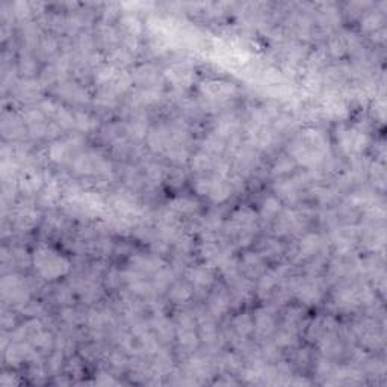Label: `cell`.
Returning a JSON list of instances; mask_svg holds the SVG:
<instances>
[{
    "label": "cell",
    "instance_id": "9a60e30c",
    "mask_svg": "<svg viewBox=\"0 0 387 387\" xmlns=\"http://www.w3.org/2000/svg\"><path fill=\"white\" fill-rule=\"evenodd\" d=\"M281 212V202L278 200L277 197L271 195L268 198H265L262 207H260V218L268 219V221H273L278 216V214Z\"/></svg>",
    "mask_w": 387,
    "mask_h": 387
},
{
    "label": "cell",
    "instance_id": "277c9868",
    "mask_svg": "<svg viewBox=\"0 0 387 387\" xmlns=\"http://www.w3.org/2000/svg\"><path fill=\"white\" fill-rule=\"evenodd\" d=\"M236 91L238 90L235 87V83L218 79L204 80L200 85L202 97L206 99V102L211 104H223L228 102L235 96Z\"/></svg>",
    "mask_w": 387,
    "mask_h": 387
},
{
    "label": "cell",
    "instance_id": "52a82bcc",
    "mask_svg": "<svg viewBox=\"0 0 387 387\" xmlns=\"http://www.w3.org/2000/svg\"><path fill=\"white\" fill-rule=\"evenodd\" d=\"M164 78L168 80L176 90L183 91L192 85V82L195 79V70L192 68L190 62H176V64L170 66L164 71Z\"/></svg>",
    "mask_w": 387,
    "mask_h": 387
},
{
    "label": "cell",
    "instance_id": "5b68a950",
    "mask_svg": "<svg viewBox=\"0 0 387 387\" xmlns=\"http://www.w3.org/2000/svg\"><path fill=\"white\" fill-rule=\"evenodd\" d=\"M338 141L343 153L348 156H359L368 147L369 137L357 128H340L338 129Z\"/></svg>",
    "mask_w": 387,
    "mask_h": 387
},
{
    "label": "cell",
    "instance_id": "4fadbf2b",
    "mask_svg": "<svg viewBox=\"0 0 387 387\" xmlns=\"http://www.w3.org/2000/svg\"><path fill=\"white\" fill-rule=\"evenodd\" d=\"M168 209L177 216H191L198 211V202L192 197H176L168 203Z\"/></svg>",
    "mask_w": 387,
    "mask_h": 387
},
{
    "label": "cell",
    "instance_id": "e0dca14e",
    "mask_svg": "<svg viewBox=\"0 0 387 387\" xmlns=\"http://www.w3.org/2000/svg\"><path fill=\"white\" fill-rule=\"evenodd\" d=\"M2 324H4V328H5V330H8V328H14L16 321H14V313H13V310H11V312H8L6 309L4 310Z\"/></svg>",
    "mask_w": 387,
    "mask_h": 387
},
{
    "label": "cell",
    "instance_id": "ba28073f",
    "mask_svg": "<svg viewBox=\"0 0 387 387\" xmlns=\"http://www.w3.org/2000/svg\"><path fill=\"white\" fill-rule=\"evenodd\" d=\"M254 331L257 339H268L277 330V315L274 306H264L253 315Z\"/></svg>",
    "mask_w": 387,
    "mask_h": 387
},
{
    "label": "cell",
    "instance_id": "6da1fadb",
    "mask_svg": "<svg viewBox=\"0 0 387 387\" xmlns=\"http://www.w3.org/2000/svg\"><path fill=\"white\" fill-rule=\"evenodd\" d=\"M328 153L330 145L327 137L324 132L313 128L301 130L289 147L290 158L295 164L306 166L307 170H317L318 166L326 164Z\"/></svg>",
    "mask_w": 387,
    "mask_h": 387
},
{
    "label": "cell",
    "instance_id": "7c38bea8",
    "mask_svg": "<svg viewBox=\"0 0 387 387\" xmlns=\"http://www.w3.org/2000/svg\"><path fill=\"white\" fill-rule=\"evenodd\" d=\"M239 266L242 274L250 280L259 278L266 271L265 259L259 253H247L239 262Z\"/></svg>",
    "mask_w": 387,
    "mask_h": 387
},
{
    "label": "cell",
    "instance_id": "3957f363",
    "mask_svg": "<svg viewBox=\"0 0 387 387\" xmlns=\"http://www.w3.org/2000/svg\"><path fill=\"white\" fill-rule=\"evenodd\" d=\"M30 290H32V286L29 285V281L18 274L11 273L9 276H5L2 280L4 301L11 302L17 307L30 300Z\"/></svg>",
    "mask_w": 387,
    "mask_h": 387
},
{
    "label": "cell",
    "instance_id": "8992f818",
    "mask_svg": "<svg viewBox=\"0 0 387 387\" xmlns=\"http://www.w3.org/2000/svg\"><path fill=\"white\" fill-rule=\"evenodd\" d=\"M183 276L188 283L192 286L194 292H207L215 283L214 266L207 264L186 266Z\"/></svg>",
    "mask_w": 387,
    "mask_h": 387
},
{
    "label": "cell",
    "instance_id": "8fae6325",
    "mask_svg": "<svg viewBox=\"0 0 387 387\" xmlns=\"http://www.w3.org/2000/svg\"><path fill=\"white\" fill-rule=\"evenodd\" d=\"M230 330H232V334L239 340V343H242L254 331L253 315H250V313H239V315L233 317L232 321H230Z\"/></svg>",
    "mask_w": 387,
    "mask_h": 387
},
{
    "label": "cell",
    "instance_id": "30bf717a",
    "mask_svg": "<svg viewBox=\"0 0 387 387\" xmlns=\"http://www.w3.org/2000/svg\"><path fill=\"white\" fill-rule=\"evenodd\" d=\"M2 133H4L5 140H11V141L22 140L27 133V128H26V123L23 120V115L13 112V111L5 112L4 118H2Z\"/></svg>",
    "mask_w": 387,
    "mask_h": 387
},
{
    "label": "cell",
    "instance_id": "2e32d148",
    "mask_svg": "<svg viewBox=\"0 0 387 387\" xmlns=\"http://www.w3.org/2000/svg\"><path fill=\"white\" fill-rule=\"evenodd\" d=\"M17 68L22 75H25L26 79H30L37 73V62L29 54H25L22 58H20Z\"/></svg>",
    "mask_w": 387,
    "mask_h": 387
},
{
    "label": "cell",
    "instance_id": "9c48e42d",
    "mask_svg": "<svg viewBox=\"0 0 387 387\" xmlns=\"http://www.w3.org/2000/svg\"><path fill=\"white\" fill-rule=\"evenodd\" d=\"M232 309V294L227 286H216L207 298V310L216 319L224 317Z\"/></svg>",
    "mask_w": 387,
    "mask_h": 387
},
{
    "label": "cell",
    "instance_id": "7a4b0ae2",
    "mask_svg": "<svg viewBox=\"0 0 387 387\" xmlns=\"http://www.w3.org/2000/svg\"><path fill=\"white\" fill-rule=\"evenodd\" d=\"M32 265L35 266L38 276L49 281L64 277L71 268L70 260L49 245H39L35 248L32 254Z\"/></svg>",
    "mask_w": 387,
    "mask_h": 387
},
{
    "label": "cell",
    "instance_id": "5bb4252c",
    "mask_svg": "<svg viewBox=\"0 0 387 387\" xmlns=\"http://www.w3.org/2000/svg\"><path fill=\"white\" fill-rule=\"evenodd\" d=\"M194 289L188 283V281H174V283L168 288V298L174 302V305H186L188 301H191L194 297Z\"/></svg>",
    "mask_w": 387,
    "mask_h": 387
}]
</instances>
